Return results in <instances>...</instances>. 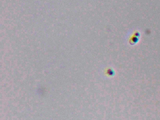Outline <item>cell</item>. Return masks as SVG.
<instances>
[]
</instances>
